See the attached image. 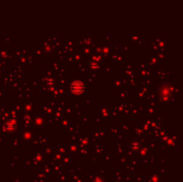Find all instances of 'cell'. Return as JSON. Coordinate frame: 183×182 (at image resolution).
Masks as SVG:
<instances>
[{
  "mask_svg": "<svg viewBox=\"0 0 183 182\" xmlns=\"http://www.w3.org/2000/svg\"><path fill=\"white\" fill-rule=\"evenodd\" d=\"M72 91L74 94H82L84 91V85L82 84L81 81H75L72 83Z\"/></svg>",
  "mask_w": 183,
  "mask_h": 182,
  "instance_id": "6da1fadb",
  "label": "cell"
}]
</instances>
